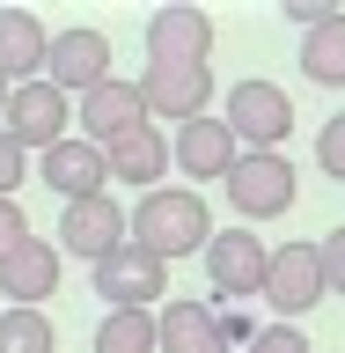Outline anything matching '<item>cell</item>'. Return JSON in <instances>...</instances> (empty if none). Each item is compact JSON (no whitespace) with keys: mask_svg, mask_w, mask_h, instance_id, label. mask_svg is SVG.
<instances>
[{"mask_svg":"<svg viewBox=\"0 0 345 353\" xmlns=\"http://www.w3.org/2000/svg\"><path fill=\"white\" fill-rule=\"evenodd\" d=\"M125 236L140 243V250H154L162 265L198 258V250L213 243V206H206V192H191V184H162V192H140L125 206Z\"/></svg>","mask_w":345,"mask_h":353,"instance_id":"6da1fadb","label":"cell"},{"mask_svg":"<svg viewBox=\"0 0 345 353\" xmlns=\"http://www.w3.org/2000/svg\"><path fill=\"white\" fill-rule=\"evenodd\" d=\"M96 294H103L110 309H154L162 294H169V265L125 236L110 258H96Z\"/></svg>","mask_w":345,"mask_h":353,"instance_id":"52a82bcc","label":"cell"},{"mask_svg":"<svg viewBox=\"0 0 345 353\" xmlns=\"http://www.w3.org/2000/svg\"><path fill=\"white\" fill-rule=\"evenodd\" d=\"M0 353H59V331L44 309H0Z\"/></svg>","mask_w":345,"mask_h":353,"instance_id":"44dd1931","label":"cell"},{"mask_svg":"<svg viewBox=\"0 0 345 353\" xmlns=\"http://www.w3.org/2000/svg\"><path fill=\"white\" fill-rule=\"evenodd\" d=\"M0 132L15 140L22 154H44L74 132V96H59L52 81H22L8 88V110H0Z\"/></svg>","mask_w":345,"mask_h":353,"instance_id":"277c9868","label":"cell"},{"mask_svg":"<svg viewBox=\"0 0 345 353\" xmlns=\"http://www.w3.org/2000/svg\"><path fill=\"white\" fill-rule=\"evenodd\" d=\"M96 353H154V309H103Z\"/></svg>","mask_w":345,"mask_h":353,"instance_id":"ffe728a7","label":"cell"},{"mask_svg":"<svg viewBox=\"0 0 345 353\" xmlns=\"http://www.w3.org/2000/svg\"><path fill=\"white\" fill-rule=\"evenodd\" d=\"M206 59H213L206 8H154L147 15V66H206Z\"/></svg>","mask_w":345,"mask_h":353,"instance_id":"7c38bea8","label":"cell"},{"mask_svg":"<svg viewBox=\"0 0 345 353\" xmlns=\"http://www.w3.org/2000/svg\"><path fill=\"white\" fill-rule=\"evenodd\" d=\"M132 88H140L147 125H162V118L191 125V118H206V110H213V66H147Z\"/></svg>","mask_w":345,"mask_h":353,"instance_id":"ba28073f","label":"cell"},{"mask_svg":"<svg viewBox=\"0 0 345 353\" xmlns=\"http://www.w3.org/2000/svg\"><path fill=\"white\" fill-rule=\"evenodd\" d=\"M110 184H132V192H162V170H169V132L162 125H132L125 140L103 148Z\"/></svg>","mask_w":345,"mask_h":353,"instance_id":"2e32d148","label":"cell"},{"mask_svg":"<svg viewBox=\"0 0 345 353\" xmlns=\"http://www.w3.org/2000/svg\"><path fill=\"white\" fill-rule=\"evenodd\" d=\"M59 272L66 258L52 250L44 236H22L8 258H0V294H8V309H44L52 294H59Z\"/></svg>","mask_w":345,"mask_h":353,"instance_id":"4fadbf2b","label":"cell"},{"mask_svg":"<svg viewBox=\"0 0 345 353\" xmlns=\"http://www.w3.org/2000/svg\"><path fill=\"white\" fill-rule=\"evenodd\" d=\"M22 184H30V154H22L15 140H8V132H0V199H15Z\"/></svg>","mask_w":345,"mask_h":353,"instance_id":"cb8c5ba5","label":"cell"},{"mask_svg":"<svg viewBox=\"0 0 345 353\" xmlns=\"http://www.w3.org/2000/svg\"><path fill=\"white\" fill-rule=\"evenodd\" d=\"M206 258V287L220 302H258L264 294V265H272V243L250 236V228H213V243L198 250Z\"/></svg>","mask_w":345,"mask_h":353,"instance_id":"5b68a950","label":"cell"},{"mask_svg":"<svg viewBox=\"0 0 345 353\" xmlns=\"http://www.w3.org/2000/svg\"><path fill=\"white\" fill-rule=\"evenodd\" d=\"M220 192L236 206V228H250V221H280L302 184H294V162L286 154H236V170L220 176Z\"/></svg>","mask_w":345,"mask_h":353,"instance_id":"3957f363","label":"cell"},{"mask_svg":"<svg viewBox=\"0 0 345 353\" xmlns=\"http://www.w3.org/2000/svg\"><path fill=\"white\" fill-rule=\"evenodd\" d=\"M316 170L345 184V110H338V118H324V132H316Z\"/></svg>","mask_w":345,"mask_h":353,"instance_id":"7402d4cb","label":"cell"},{"mask_svg":"<svg viewBox=\"0 0 345 353\" xmlns=\"http://www.w3.org/2000/svg\"><path fill=\"white\" fill-rule=\"evenodd\" d=\"M37 176H44V184H52V192L66 199V206H74V199H96V192L110 184L103 148H88L81 132H66L59 148H44V154H37Z\"/></svg>","mask_w":345,"mask_h":353,"instance_id":"9a60e30c","label":"cell"},{"mask_svg":"<svg viewBox=\"0 0 345 353\" xmlns=\"http://www.w3.org/2000/svg\"><path fill=\"white\" fill-rule=\"evenodd\" d=\"M316 258H324V287L345 294V228H331V236L316 243Z\"/></svg>","mask_w":345,"mask_h":353,"instance_id":"d4e9b609","label":"cell"},{"mask_svg":"<svg viewBox=\"0 0 345 353\" xmlns=\"http://www.w3.org/2000/svg\"><path fill=\"white\" fill-rule=\"evenodd\" d=\"M220 125L236 132L242 154H286V132H294V96L280 81H236L220 96Z\"/></svg>","mask_w":345,"mask_h":353,"instance_id":"7a4b0ae2","label":"cell"},{"mask_svg":"<svg viewBox=\"0 0 345 353\" xmlns=\"http://www.w3.org/2000/svg\"><path fill=\"white\" fill-rule=\"evenodd\" d=\"M250 353H316L302 339V324H258L250 331Z\"/></svg>","mask_w":345,"mask_h":353,"instance_id":"603a6c76","label":"cell"},{"mask_svg":"<svg viewBox=\"0 0 345 353\" xmlns=\"http://www.w3.org/2000/svg\"><path fill=\"white\" fill-rule=\"evenodd\" d=\"M280 8H286V22H302V30H316V22L338 15V0H280Z\"/></svg>","mask_w":345,"mask_h":353,"instance_id":"4316f807","label":"cell"},{"mask_svg":"<svg viewBox=\"0 0 345 353\" xmlns=\"http://www.w3.org/2000/svg\"><path fill=\"white\" fill-rule=\"evenodd\" d=\"M125 243V206L110 192H96V199H74V206H59V228H52V250L59 258H110Z\"/></svg>","mask_w":345,"mask_h":353,"instance_id":"9c48e42d","label":"cell"},{"mask_svg":"<svg viewBox=\"0 0 345 353\" xmlns=\"http://www.w3.org/2000/svg\"><path fill=\"white\" fill-rule=\"evenodd\" d=\"M154 353H220V309L162 302V316H154Z\"/></svg>","mask_w":345,"mask_h":353,"instance_id":"ac0fdd59","label":"cell"},{"mask_svg":"<svg viewBox=\"0 0 345 353\" xmlns=\"http://www.w3.org/2000/svg\"><path fill=\"white\" fill-rule=\"evenodd\" d=\"M236 154H242V148H236V132L220 125L213 110L169 132V170H184V176H191V192H198V184H220V176L236 170Z\"/></svg>","mask_w":345,"mask_h":353,"instance_id":"8fae6325","label":"cell"},{"mask_svg":"<svg viewBox=\"0 0 345 353\" xmlns=\"http://www.w3.org/2000/svg\"><path fill=\"white\" fill-rule=\"evenodd\" d=\"M22 236H30V214H22L15 199H0V258H8V250H15Z\"/></svg>","mask_w":345,"mask_h":353,"instance_id":"484cf974","label":"cell"},{"mask_svg":"<svg viewBox=\"0 0 345 353\" xmlns=\"http://www.w3.org/2000/svg\"><path fill=\"white\" fill-rule=\"evenodd\" d=\"M44 44H52V30L30 8H0V81L8 88L44 81Z\"/></svg>","mask_w":345,"mask_h":353,"instance_id":"e0dca14e","label":"cell"},{"mask_svg":"<svg viewBox=\"0 0 345 353\" xmlns=\"http://www.w3.org/2000/svg\"><path fill=\"white\" fill-rule=\"evenodd\" d=\"M302 74L316 88H345V8L316 30H302Z\"/></svg>","mask_w":345,"mask_h":353,"instance_id":"d6986e66","label":"cell"},{"mask_svg":"<svg viewBox=\"0 0 345 353\" xmlns=\"http://www.w3.org/2000/svg\"><path fill=\"white\" fill-rule=\"evenodd\" d=\"M0 110H8V81H0Z\"/></svg>","mask_w":345,"mask_h":353,"instance_id":"83f0119b","label":"cell"},{"mask_svg":"<svg viewBox=\"0 0 345 353\" xmlns=\"http://www.w3.org/2000/svg\"><path fill=\"white\" fill-rule=\"evenodd\" d=\"M74 125H81L88 148H110V140H125L132 125H147V110H140V88L132 81H96L88 96H74Z\"/></svg>","mask_w":345,"mask_h":353,"instance_id":"5bb4252c","label":"cell"},{"mask_svg":"<svg viewBox=\"0 0 345 353\" xmlns=\"http://www.w3.org/2000/svg\"><path fill=\"white\" fill-rule=\"evenodd\" d=\"M44 81L59 88V96H88L96 81H110V37L88 30V22L52 30V44H44Z\"/></svg>","mask_w":345,"mask_h":353,"instance_id":"30bf717a","label":"cell"},{"mask_svg":"<svg viewBox=\"0 0 345 353\" xmlns=\"http://www.w3.org/2000/svg\"><path fill=\"white\" fill-rule=\"evenodd\" d=\"M324 294H331V287H324V258H316V243H280L272 265H264V294H258V302H272V316L294 324V316H309Z\"/></svg>","mask_w":345,"mask_h":353,"instance_id":"8992f818","label":"cell"}]
</instances>
